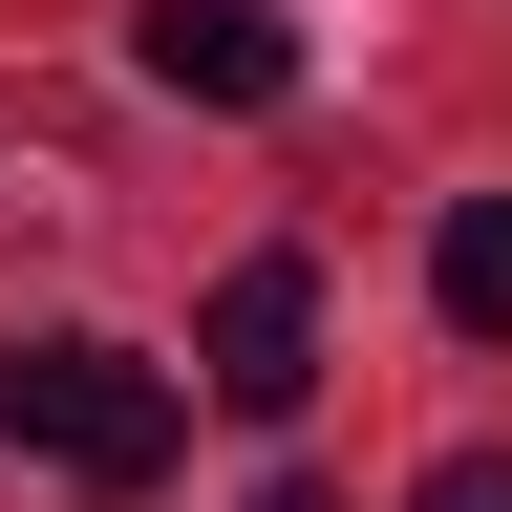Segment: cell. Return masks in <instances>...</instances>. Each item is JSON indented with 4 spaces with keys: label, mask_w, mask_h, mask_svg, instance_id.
Wrapping results in <instances>:
<instances>
[{
    "label": "cell",
    "mask_w": 512,
    "mask_h": 512,
    "mask_svg": "<svg viewBox=\"0 0 512 512\" xmlns=\"http://www.w3.org/2000/svg\"><path fill=\"white\" fill-rule=\"evenodd\" d=\"M128 64H150L171 107H278V86H299V22H278V0H150Z\"/></svg>",
    "instance_id": "cell-3"
},
{
    "label": "cell",
    "mask_w": 512,
    "mask_h": 512,
    "mask_svg": "<svg viewBox=\"0 0 512 512\" xmlns=\"http://www.w3.org/2000/svg\"><path fill=\"white\" fill-rule=\"evenodd\" d=\"M256 512H342V491H256Z\"/></svg>",
    "instance_id": "cell-6"
},
{
    "label": "cell",
    "mask_w": 512,
    "mask_h": 512,
    "mask_svg": "<svg viewBox=\"0 0 512 512\" xmlns=\"http://www.w3.org/2000/svg\"><path fill=\"white\" fill-rule=\"evenodd\" d=\"M427 299H448V342H512V192H470L427 235Z\"/></svg>",
    "instance_id": "cell-4"
},
{
    "label": "cell",
    "mask_w": 512,
    "mask_h": 512,
    "mask_svg": "<svg viewBox=\"0 0 512 512\" xmlns=\"http://www.w3.org/2000/svg\"><path fill=\"white\" fill-rule=\"evenodd\" d=\"M406 512H512V448H448V470H427Z\"/></svg>",
    "instance_id": "cell-5"
},
{
    "label": "cell",
    "mask_w": 512,
    "mask_h": 512,
    "mask_svg": "<svg viewBox=\"0 0 512 512\" xmlns=\"http://www.w3.org/2000/svg\"><path fill=\"white\" fill-rule=\"evenodd\" d=\"M171 427H192L171 363H128V342H0V448L64 470V491H150Z\"/></svg>",
    "instance_id": "cell-1"
},
{
    "label": "cell",
    "mask_w": 512,
    "mask_h": 512,
    "mask_svg": "<svg viewBox=\"0 0 512 512\" xmlns=\"http://www.w3.org/2000/svg\"><path fill=\"white\" fill-rule=\"evenodd\" d=\"M192 363H214V406H256V427H278L299 384H320V278H299V256H235V278H214V320H192Z\"/></svg>",
    "instance_id": "cell-2"
}]
</instances>
